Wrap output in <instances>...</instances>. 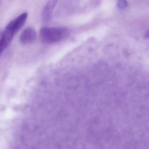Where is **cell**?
Listing matches in <instances>:
<instances>
[{"instance_id":"cell-1","label":"cell","mask_w":149,"mask_h":149,"mask_svg":"<svg viewBox=\"0 0 149 149\" xmlns=\"http://www.w3.org/2000/svg\"><path fill=\"white\" fill-rule=\"evenodd\" d=\"M70 33V30L66 27H44L40 30V36L42 42L51 44L63 40Z\"/></svg>"},{"instance_id":"cell-2","label":"cell","mask_w":149,"mask_h":149,"mask_svg":"<svg viewBox=\"0 0 149 149\" xmlns=\"http://www.w3.org/2000/svg\"><path fill=\"white\" fill-rule=\"evenodd\" d=\"M28 15L27 12H24L20 14L9 23L3 31L13 37L14 35L20 30L25 22Z\"/></svg>"},{"instance_id":"cell-3","label":"cell","mask_w":149,"mask_h":149,"mask_svg":"<svg viewBox=\"0 0 149 149\" xmlns=\"http://www.w3.org/2000/svg\"><path fill=\"white\" fill-rule=\"evenodd\" d=\"M36 37V32L31 27H27L24 30L20 36V41L23 44L30 43L33 42Z\"/></svg>"},{"instance_id":"cell-4","label":"cell","mask_w":149,"mask_h":149,"mask_svg":"<svg viewBox=\"0 0 149 149\" xmlns=\"http://www.w3.org/2000/svg\"><path fill=\"white\" fill-rule=\"evenodd\" d=\"M56 3L57 1H49L45 6L42 13L43 20L45 22H47L50 19L53 9L56 4Z\"/></svg>"},{"instance_id":"cell-5","label":"cell","mask_w":149,"mask_h":149,"mask_svg":"<svg viewBox=\"0 0 149 149\" xmlns=\"http://www.w3.org/2000/svg\"><path fill=\"white\" fill-rule=\"evenodd\" d=\"M117 7L119 8L123 9L126 8L127 5V3L126 1H118L117 3Z\"/></svg>"},{"instance_id":"cell-6","label":"cell","mask_w":149,"mask_h":149,"mask_svg":"<svg viewBox=\"0 0 149 149\" xmlns=\"http://www.w3.org/2000/svg\"><path fill=\"white\" fill-rule=\"evenodd\" d=\"M145 37L146 38H149V29L147 31H146V33H145Z\"/></svg>"}]
</instances>
